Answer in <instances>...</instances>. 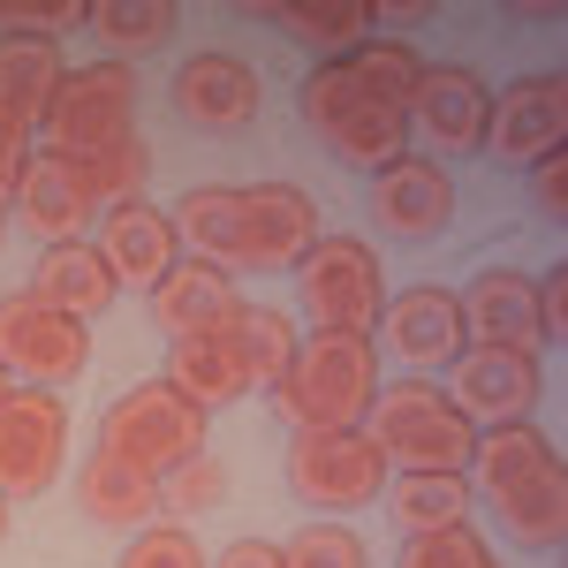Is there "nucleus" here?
Listing matches in <instances>:
<instances>
[{
  "label": "nucleus",
  "mask_w": 568,
  "mask_h": 568,
  "mask_svg": "<svg viewBox=\"0 0 568 568\" xmlns=\"http://www.w3.org/2000/svg\"><path fill=\"white\" fill-rule=\"evenodd\" d=\"M417 77H425L417 45L364 39L356 53H334V61H318L304 77V91H296L304 130L334 160L379 175V168H394L409 152V91H417Z\"/></svg>",
  "instance_id": "f257e3e1"
},
{
  "label": "nucleus",
  "mask_w": 568,
  "mask_h": 568,
  "mask_svg": "<svg viewBox=\"0 0 568 568\" xmlns=\"http://www.w3.org/2000/svg\"><path fill=\"white\" fill-rule=\"evenodd\" d=\"M463 478H470V493H485V508L500 516V530L516 546L554 554L568 538V463L538 425H493V433H478Z\"/></svg>",
  "instance_id": "f03ea898"
},
{
  "label": "nucleus",
  "mask_w": 568,
  "mask_h": 568,
  "mask_svg": "<svg viewBox=\"0 0 568 568\" xmlns=\"http://www.w3.org/2000/svg\"><path fill=\"white\" fill-rule=\"evenodd\" d=\"M372 402H379V349L364 334H318V326L296 342L273 387V409L288 433H349L372 417Z\"/></svg>",
  "instance_id": "7ed1b4c3"
},
{
  "label": "nucleus",
  "mask_w": 568,
  "mask_h": 568,
  "mask_svg": "<svg viewBox=\"0 0 568 568\" xmlns=\"http://www.w3.org/2000/svg\"><path fill=\"white\" fill-rule=\"evenodd\" d=\"M364 433L387 455V470H470V447H478V425H470V417L447 402V387H433V379L379 387Z\"/></svg>",
  "instance_id": "20e7f679"
},
{
  "label": "nucleus",
  "mask_w": 568,
  "mask_h": 568,
  "mask_svg": "<svg viewBox=\"0 0 568 568\" xmlns=\"http://www.w3.org/2000/svg\"><path fill=\"white\" fill-rule=\"evenodd\" d=\"M99 447L114 463L144 470V478H168L190 455H205V409L182 387H168V379H144V387H130L99 417Z\"/></svg>",
  "instance_id": "39448f33"
},
{
  "label": "nucleus",
  "mask_w": 568,
  "mask_h": 568,
  "mask_svg": "<svg viewBox=\"0 0 568 568\" xmlns=\"http://www.w3.org/2000/svg\"><path fill=\"white\" fill-rule=\"evenodd\" d=\"M130 114H136V77L130 61H84V69H69L61 91H53V106H45V152L53 160H99L106 144H122L130 136Z\"/></svg>",
  "instance_id": "423d86ee"
},
{
  "label": "nucleus",
  "mask_w": 568,
  "mask_h": 568,
  "mask_svg": "<svg viewBox=\"0 0 568 568\" xmlns=\"http://www.w3.org/2000/svg\"><path fill=\"white\" fill-rule=\"evenodd\" d=\"M296 281H304V311L318 334H364L372 342V326L387 311V281H379V258L364 251V235H318L296 265Z\"/></svg>",
  "instance_id": "0eeeda50"
},
{
  "label": "nucleus",
  "mask_w": 568,
  "mask_h": 568,
  "mask_svg": "<svg viewBox=\"0 0 568 568\" xmlns=\"http://www.w3.org/2000/svg\"><path fill=\"white\" fill-rule=\"evenodd\" d=\"M288 485H296L304 508L349 516V508H372L387 493V455L372 447L364 425H349V433H296L288 439Z\"/></svg>",
  "instance_id": "6e6552de"
},
{
  "label": "nucleus",
  "mask_w": 568,
  "mask_h": 568,
  "mask_svg": "<svg viewBox=\"0 0 568 568\" xmlns=\"http://www.w3.org/2000/svg\"><path fill=\"white\" fill-rule=\"evenodd\" d=\"M0 364H8L16 387L61 394L91 364V326L69 318V311H53V304H39V296H8L0 304Z\"/></svg>",
  "instance_id": "1a4fd4ad"
},
{
  "label": "nucleus",
  "mask_w": 568,
  "mask_h": 568,
  "mask_svg": "<svg viewBox=\"0 0 568 568\" xmlns=\"http://www.w3.org/2000/svg\"><path fill=\"white\" fill-rule=\"evenodd\" d=\"M318 243V205L296 182H251L243 205H235V258L251 273H296L304 251Z\"/></svg>",
  "instance_id": "9d476101"
},
{
  "label": "nucleus",
  "mask_w": 568,
  "mask_h": 568,
  "mask_svg": "<svg viewBox=\"0 0 568 568\" xmlns=\"http://www.w3.org/2000/svg\"><path fill=\"white\" fill-rule=\"evenodd\" d=\"M61 447H69V409L45 387H16L0 402V500H31L61 478Z\"/></svg>",
  "instance_id": "9b49d317"
},
{
  "label": "nucleus",
  "mask_w": 568,
  "mask_h": 568,
  "mask_svg": "<svg viewBox=\"0 0 568 568\" xmlns=\"http://www.w3.org/2000/svg\"><path fill=\"white\" fill-rule=\"evenodd\" d=\"M447 402H455L478 433H493V425H530V402H538V356L470 342V349L447 364Z\"/></svg>",
  "instance_id": "f8f14e48"
},
{
  "label": "nucleus",
  "mask_w": 568,
  "mask_h": 568,
  "mask_svg": "<svg viewBox=\"0 0 568 568\" xmlns=\"http://www.w3.org/2000/svg\"><path fill=\"white\" fill-rule=\"evenodd\" d=\"M485 152L508 168H538L546 152H568V77H524L516 91L493 99Z\"/></svg>",
  "instance_id": "ddd939ff"
},
{
  "label": "nucleus",
  "mask_w": 568,
  "mask_h": 568,
  "mask_svg": "<svg viewBox=\"0 0 568 568\" xmlns=\"http://www.w3.org/2000/svg\"><path fill=\"white\" fill-rule=\"evenodd\" d=\"M8 205H16V220L39 235L45 251H53V243H84L91 220H99V197H91L84 168H77V160H53V152H31V160H23Z\"/></svg>",
  "instance_id": "4468645a"
},
{
  "label": "nucleus",
  "mask_w": 568,
  "mask_h": 568,
  "mask_svg": "<svg viewBox=\"0 0 568 568\" xmlns=\"http://www.w3.org/2000/svg\"><path fill=\"white\" fill-rule=\"evenodd\" d=\"M485 122H493V91L463 61L425 69L409 91V136L425 130V144H439V152H485Z\"/></svg>",
  "instance_id": "2eb2a0df"
},
{
  "label": "nucleus",
  "mask_w": 568,
  "mask_h": 568,
  "mask_svg": "<svg viewBox=\"0 0 568 568\" xmlns=\"http://www.w3.org/2000/svg\"><path fill=\"white\" fill-rule=\"evenodd\" d=\"M258 69L251 61H235V53H190L175 69V114L190 122V130H251L258 122Z\"/></svg>",
  "instance_id": "dca6fc26"
},
{
  "label": "nucleus",
  "mask_w": 568,
  "mask_h": 568,
  "mask_svg": "<svg viewBox=\"0 0 568 568\" xmlns=\"http://www.w3.org/2000/svg\"><path fill=\"white\" fill-rule=\"evenodd\" d=\"M372 220H379L387 235H402V243L439 235V227L455 220V182H447V168L425 160V152H402L394 168L372 175Z\"/></svg>",
  "instance_id": "f3484780"
},
{
  "label": "nucleus",
  "mask_w": 568,
  "mask_h": 568,
  "mask_svg": "<svg viewBox=\"0 0 568 568\" xmlns=\"http://www.w3.org/2000/svg\"><path fill=\"white\" fill-rule=\"evenodd\" d=\"M379 326H387V349L402 356V364H409L417 379H425V372H447L455 356L470 349L455 288H409V296H387Z\"/></svg>",
  "instance_id": "a211bd4d"
},
{
  "label": "nucleus",
  "mask_w": 568,
  "mask_h": 568,
  "mask_svg": "<svg viewBox=\"0 0 568 568\" xmlns=\"http://www.w3.org/2000/svg\"><path fill=\"white\" fill-rule=\"evenodd\" d=\"M175 243H182L175 220L160 213V205H144V197H136V205H114V213H99V258L114 265L122 288H144V296H152L160 273L182 258Z\"/></svg>",
  "instance_id": "6ab92c4d"
},
{
  "label": "nucleus",
  "mask_w": 568,
  "mask_h": 568,
  "mask_svg": "<svg viewBox=\"0 0 568 568\" xmlns=\"http://www.w3.org/2000/svg\"><path fill=\"white\" fill-rule=\"evenodd\" d=\"M235 318V281H227V265L213 258H175L160 273V288H152V326L182 342V334H213Z\"/></svg>",
  "instance_id": "aec40b11"
},
{
  "label": "nucleus",
  "mask_w": 568,
  "mask_h": 568,
  "mask_svg": "<svg viewBox=\"0 0 568 568\" xmlns=\"http://www.w3.org/2000/svg\"><path fill=\"white\" fill-rule=\"evenodd\" d=\"M455 304H463V334L470 342L538 356V281H524V273H478Z\"/></svg>",
  "instance_id": "412c9836"
},
{
  "label": "nucleus",
  "mask_w": 568,
  "mask_h": 568,
  "mask_svg": "<svg viewBox=\"0 0 568 568\" xmlns=\"http://www.w3.org/2000/svg\"><path fill=\"white\" fill-rule=\"evenodd\" d=\"M114 265L99 258V243H53V251H39V265H31V296L53 311H69V318H99V311L114 304Z\"/></svg>",
  "instance_id": "4be33fe9"
},
{
  "label": "nucleus",
  "mask_w": 568,
  "mask_h": 568,
  "mask_svg": "<svg viewBox=\"0 0 568 568\" xmlns=\"http://www.w3.org/2000/svg\"><path fill=\"white\" fill-rule=\"evenodd\" d=\"M77 508L106 530H152V516H160V478H144L130 463H114L106 447H91L84 470H77Z\"/></svg>",
  "instance_id": "5701e85b"
},
{
  "label": "nucleus",
  "mask_w": 568,
  "mask_h": 568,
  "mask_svg": "<svg viewBox=\"0 0 568 568\" xmlns=\"http://www.w3.org/2000/svg\"><path fill=\"white\" fill-rule=\"evenodd\" d=\"M168 387H182L205 417H213L220 402H243V394H251V372H243V356L227 342V326L168 342Z\"/></svg>",
  "instance_id": "b1692460"
},
{
  "label": "nucleus",
  "mask_w": 568,
  "mask_h": 568,
  "mask_svg": "<svg viewBox=\"0 0 568 568\" xmlns=\"http://www.w3.org/2000/svg\"><path fill=\"white\" fill-rule=\"evenodd\" d=\"M61 39H23V31H0V106L16 114V122H31L39 130L45 106H53V91H61Z\"/></svg>",
  "instance_id": "393cba45"
},
{
  "label": "nucleus",
  "mask_w": 568,
  "mask_h": 568,
  "mask_svg": "<svg viewBox=\"0 0 568 568\" xmlns=\"http://www.w3.org/2000/svg\"><path fill=\"white\" fill-rule=\"evenodd\" d=\"M258 16H265V23H281L296 45H311L318 61L356 53V45L372 39V23H379L372 0H296V8H258Z\"/></svg>",
  "instance_id": "a878e982"
},
{
  "label": "nucleus",
  "mask_w": 568,
  "mask_h": 568,
  "mask_svg": "<svg viewBox=\"0 0 568 568\" xmlns=\"http://www.w3.org/2000/svg\"><path fill=\"white\" fill-rule=\"evenodd\" d=\"M470 478L463 470H394L387 485V508L394 524H402V538L409 530H447V524H470Z\"/></svg>",
  "instance_id": "bb28decb"
},
{
  "label": "nucleus",
  "mask_w": 568,
  "mask_h": 568,
  "mask_svg": "<svg viewBox=\"0 0 568 568\" xmlns=\"http://www.w3.org/2000/svg\"><path fill=\"white\" fill-rule=\"evenodd\" d=\"M227 342H235V356H243V372H251V387H281V372H288V356H296V326L281 318L273 304H235V318H227Z\"/></svg>",
  "instance_id": "cd10ccee"
},
{
  "label": "nucleus",
  "mask_w": 568,
  "mask_h": 568,
  "mask_svg": "<svg viewBox=\"0 0 568 568\" xmlns=\"http://www.w3.org/2000/svg\"><path fill=\"white\" fill-rule=\"evenodd\" d=\"M235 205H243V190L205 182V190H182V213H168V220H175V235L197 251V258L227 265L235 258Z\"/></svg>",
  "instance_id": "c85d7f7f"
},
{
  "label": "nucleus",
  "mask_w": 568,
  "mask_h": 568,
  "mask_svg": "<svg viewBox=\"0 0 568 568\" xmlns=\"http://www.w3.org/2000/svg\"><path fill=\"white\" fill-rule=\"evenodd\" d=\"M91 31L114 45V61L152 53V45H168V31H175V0H91Z\"/></svg>",
  "instance_id": "c756f323"
},
{
  "label": "nucleus",
  "mask_w": 568,
  "mask_h": 568,
  "mask_svg": "<svg viewBox=\"0 0 568 568\" xmlns=\"http://www.w3.org/2000/svg\"><path fill=\"white\" fill-rule=\"evenodd\" d=\"M394 568H500V554L470 524H447V530H409Z\"/></svg>",
  "instance_id": "7c9ffc66"
},
{
  "label": "nucleus",
  "mask_w": 568,
  "mask_h": 568,
  "mask_svg": "<svg viewBox=\"0 0 568 568\" xmlns=\"http://www.w3.org/2000/svg\"><path fill=\"white\" fill-rule=\"evenodd\" d=\"M144 175H152V160H144V144H136V136L106 144L99 160H84V182H91V197H99V213H114V205H136Z\"/></svg>",
  "instance_id": "2f4dec72"
},
{
  "label": "nucleus",
  "mask_w": 568,
  "mask_h": 568,
  "mask_svg": "<svg viewBox=\"0 0 568 568\" xmlns=\"http://www.w3.org/2000/svg\"><path fill=\"white\" fill-rule=\"evenodd\" d=\"M281 568H364V538L349 524H304L281 546Z\"/></svg>",
  "instance_id": "473e14b6"
},
{
  "label": "nucleus",
  "mask_w": 568,
  "mask_h": 568,
  "mask_svg": "<svg viewBox=\"0 0 568 568\" xmlns=\"http://www.w3.org/2000/svg\"><path fill=\"white\" fill-rule=\"evenodd\" d=\"M220 493H227V470H220V455L205 447V455H190L182 470L160 478V508H175V516H205V508H220Z\"/></svg>",
  "instance_id": "72a5a7b5"
},
{
  "label": "nucleus",
  "mask_w": 568,
  "mask_h": 568,
  "mask_svg": "<svg viewBox=\"0 0 568 568\" xmlns=\"http://www.w3.org/2000/svg\"><path fill=\"white\" fill-rule=\"evenodd\" d=\"M0 31H23V39L91 31V0H0Z\"/></svg>",
  "instance_id": "f704fd0d"
},
{
  "label": "nucleus",
  "mask_w": 568,
  "mask_h": 568,
  "mask_svg": "<svg viewBox=\"0 0 568 568\" xmlns=\"http://www.w3.org/2000/svg\"><path fill=\"white\" fill-rule=\"evenodd\" d=\"M122 568H213L205 554H197V538L182 524H152L130 538V554H122Z\"/></svg>",
  "instance_id": "c9c22d12"
},
{
  "label": "nucleus",
  "mask_w": 568,
  "mask_h": 568,
  "mask_svg": "<svg viewBox=\"0 0 568 568\" xmlns=\"http://www.w3.org/2000/svg\"><path fill=\"white\" fill-rule=\"evenodd\" d=\"M530 197H538L546 220H568V152H546V160L530 168Z\"/></svg>",
  "instance_id": "e433bc0d"
},
{
  "label": "nucleus",
  "mask_w": 568,
  "mask_h": 568,
  "mask_svg": "<svg viewBox=\"0 0 568 568\" xmlns=\"http://www.w3.org/2000/svg\"><path fill=\"white\" fill-rule=\"evenodd\" d=\"M538 342H546V349H561V342H568V273H561V265H554L546 288H538Z\"/></svg>",
  "instance_id": "4c0bfd02"
},
{
  "label": "nucleus",
  "mask_w": 568,
  "mask_h": 568,
  "mask_svg": "<svg viewBox=\"0 0 568 568\" xmlns=\"http://www.w3.org/2000/svg\"><path fill=\"white\" fill-rule=\"evenodd\" d=\"M23 160H31V122H16V114L0 106V197L16 190V175H23Z\"/></svg>",
  "instance_id": "58836bf2"
},
{
  "label": "nucleus",
  "mask_w": 568,
  "mask_h": 568,
  "mask_svg": "<svg viewBox=\"0 0 568 568\" xmlns=\"http://www.w3.org/2000/svg\"><path fill=\"white\" fill-rule=\"evenodd\" d=\"M213 568H281V546H265V538H235Z\"/></svg>",
  "instance_id": "ea45409f"
},
{
  "label": "nucleus",
  "mask_w": 568,
  "mask_h": 568,
  "mask_svg": "<svg viewBox=\"0 0 568 568\" xmlns=\"http://www.w3.org/2000/svg\"><path fill=\"white\" fill-rule=\"evenodd\" d=\"M8 394H16V379H8V364H0V402H8Z\"/></svg>",
  "instance_id": "a19ab883"
},
{
  "label": "nucleus",
  "mask_w": 568,
  "mask_h": 568,
  "mask_svg": "<svg viewBox=\"0 0 568 568\" xmlns=\"http://www.w3.org/2000/svg\"><path fill=\"white\" fill-rule=\"evenodd\" d=\"M0 243H8V197H0Z\"/></svg>",
  "instance_id": "79ce46f5"
},
{
  "label": "nucleus",
  "mask_w": 568,
  "mask_h": 568,
  "mask_svg": "<svg viewBox=\"0 0 568 568\" xmlns=\"http://www.w3.org/2000/svg\"><path fill=\"white\" fill-rule=\"evenodd\" d=\"M0 546H8V500H0Z\"/></svg>",
  "instance_id": "37998d69"
}]
</instances>
